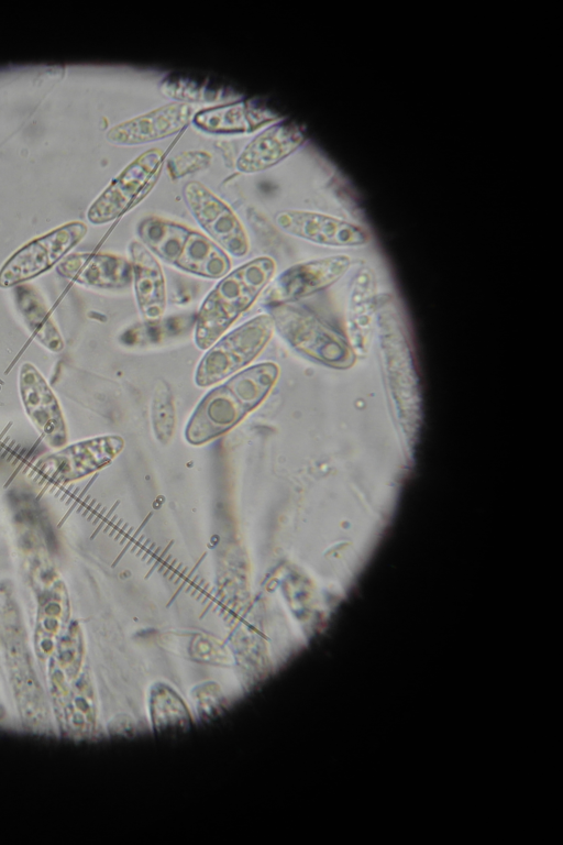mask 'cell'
<instances>
[{"mask_svg":"<svg viewBox=\"0 0 563 845\" xmlns=\"http://www.w3.org/2000/svg\"><path fill=\"white\" fill-rule=\"evenodd\" d=\"M279 365L262 362L239 371L209 391L195 408L185 438L202 445L225 434L257 408L278 381Z\"/></svg>","mask_w":563,"mask_h":845,"instance_id":"cell-1","label":"cell"},{"mask_svg":"<svg viewBox=\"0 0 563 845\" xmlns=\"http://www.w3.org/2000/svg\"><path fill=\"white\" fill-rule=\"evenodd\" d=\"M276 263L258 256L230 271L203 299L195 325L194 341L209 349L247 310L271 283Z\"/></svg>","mask_w":563,"mask_h":845,"instance_id":"cell-2","label":"cell"},{"mask_svg":"<svg viewBox=\"0 0 563 845\" xmlns=\"http://www.w3.org/2000/svg\"><path fill=\"white\" fill-rule=\"evenodd\" d=\"M136 234L156 259L183 272L217 279L231 271L228 254L208 235L186 224L147 216L137 223Z\"/></svg>","mask_w":563,"mask_h":845,"instance_id":"cell-3","label":"cell"},{"mask_svg":"<svg viewBox=\"0 0 563 845\" xmlns=\"http://www.w3.org/2000/svg\"><path fill=\"white\" fill-rule=\"evenodd\" d=\"M377 312L389 404L405 429L418 437L422 406L410 347L397 311L387 299L378 300Z\"/></svg>","mask_w":563,"mask_h":845,"instance_id":"cell-4","label":"cell"},{"mask_svg":"<svg viewBox=\"0 0 563 845\" xmlns=\"http://www.w3.org/2000/svg\"><path fill=\"white\" fill-rule=\"evenodd\" d=\"M267 308L275 330L301 355L338 370L354 364L356 355L349 341L310 310L291 303Z\"/></svg>","mask_w":563,"mask_h":845,"instance_id":"cell-5","label":"cell"},{"mask_svg":"<svg viewBox=\"0 0 563 845\" xmlns=\"http://www.w3.org/2000/svg\"><path fill=\"white\" fill-rule=\"evenodd\" d=\"M274 331L273 318L261 314L220 337L201 356L195 384L209 387L243 370L262 353Z\"/></svg>","mask_w":563,"mask_h":845,"instance_id":"cell-6","label":"cell"},{"mask_svg":"<svg viewBox=\"0 0 563 845\" xmlns=\"http://www.w3.org/2000/svg\"><path fill=\"white\" fill-rule=\"evenodd\" d=\"M165 152L153 147L129 163L97 197L87 211L92 224L111 222L141 202L162 171Z\"/></svg>","mask_w":563,"mask_h":845,"instance_id":"cell-7","label":"cell"},{"mask_svg":"<svg viewBox=\"0 0 563 845\" xmlns=\"http://www.w3.org/2000/svg\"><path fill=\"white\" fill-rule=\"evenodd\" d=\"M87 231L84 222L73 221L22 245L0 267V288H13L47 272L66 257Z\"/></svg>","mask_w":563,"mask_h":845,"instance_id":"cell-8","label":"cell"},{"mask_svg":"<svg viewBox=\"0 0 563 845\" xmlns=\"http://www.w3.org/2000/svg\"><path fill=\"white\" fill-rule=\"evenodd\" d=\"M124 440L118 435H103L66 445L40 458L37 473L54 484H68L110 464L122 451Z\"/></svg>","mask_w":563,"mask_h":845,"instance_id":"cell-9","label":"cell"},{"mask_svg":"<svg viewBox=\"0 0 563 845\" xmlns=\"http://www.w3.org/2000/svg\"><path fill=\"white\" fill-rule=\"evenodd\" d=\"M184 201L207 235L227 254L242 257L250 251L249 235L235 212L198 180L183 186Z\"/></svg>","mask_w":563,"mask_h":845,"instance_id":"cell-10","label":"cell"},{"mask_svg":"<svg viewBox=\"0 0 563 845\" xmlns=\"http://www.w3.org/2000/svg\"><path fill=\"white\" fill-rule=\"evenodd\" d=\"M19 394L30 421L53 450L68 442V428L60 403L38 369L24 362L18 374Z\"/></svg>","mask_w":563,"mask_h":845,"instance_id":"cell-11","label":"cell"},{"mask_svg":"<svg viewBox=\"0 0 563 845\" xmlns=\"http://www.w3.org/2000/svg\"><path fill=\"white\" fill-rule=\"evenodd\" d=\"M346 255L300 262L284 270L268 284L263 303L268 306L292 304L296 300L323 290L339 281L350 268Z\"/></svg>","mask_w":563,"mask_h":845,"instance_id":"cell-12","label":"cell"},{"mask_svg":"<svg viewBox=\"0 0 563 845\" xmlns=\"http://www.w3.org/2000/svg\"><path fill=\"white\" fill-rule=\"evenodd\" d=\"M274 219L287 234L320 245L350 248L369 241L363 227L320 212L287 209L278 211Z\"/></svg>","mask_w":563,"mask_h":845,"instance_id":"cell-13","label":"cell"},{"mask_svg":"<svg viewBox=\"0 0 563 845\" xmlns=\"http://www.w3.org/2000/svg\"><path fill=\"white\" fill-rule=\"evenodd\" d=\"M194 114L190 105L173 101L115 124L107 132V140L121 146L163 140L186 128Z\"/></svg>","mask_w":563,"mask_h":845,"instance_id":"cell-14","label":"cell"},{"mask_svg":"<svg viewBox=\"0 0 563 845\" xmlns=\"http://www.w3.org/2000/svg\"><path fill=\"white\" fill-rule=\"evenodd\" d=\"M56 271L75 284L92 289H124L133 281L131 261L113 253L70 254L57 264Z\"/></svg>","mask_w":563,"mask_h":845,"instance_id":"cell-15","label":"cell"},{"mask_svg":"<svg viewBox=\"0 0 563 845\" xmlns=\"http://www.w3.org/2000/svg\"><path fill=\"white\" fill-rule=\"evenodd\" d=\"M282 119V114L254 99H242L195 112L196 129L210 134H249Z\"/></svg>","mask_w":563,"mask_h":845,"instance_id":"cell-16","label":"cell"},{"mask_svg":"<svg viewBox=\"0 0 563 845\" xmlns=\"http://www.w3.org/2000/svg\"><path fill=\"white\" fill-rule=\"evenodd\" d=\"M306 140L302 128L294 121H277L250 141L235 161L243 174L266 171L297 151Z\"/></svg>","mask_w":563,"mask_h":845,"instance_id":"cell-17","label":"cell"},{"mask_svg":"<svg viewBox=\"0 0 563 845\" xmlns=\"http://www.w3.org/2000/svg\"><path fill=\"white\" fill-rule=\"evenodd\" d=\"M135 301L146 321L159 319L166 309V281L158 260L140 241L129 245Z\"/></svg>","mask_w":563,"mask_h":845,"instance_id":"cell-18","label":"cell"},{"mask_svg":"<svg viewBox=\"0 0 563 845\" xmlns=\"http://www.w3.org/2000/svg\"><path fill=\"white\" fill-rule=\"evenodd\" d=\"M377 306L374 274L368 268L360 270L352 283L346 314L349 343L355 355H365L369 349Z\"/></svg>","mask_w":563,"mask_h":845,"instance_id":"cell-19","label":"cell"},{"mask_svg":"<svg viewBox=\"0 0 563 845\" xmlns=\"http://www.w3.org/2000/svg\"><path fill=\"white\" fill-rule=\"evenodd\" d=\"M12 289L16 310L30 334L49 352L59 353L65 347L64 339L42 293L29 283Z\"/></svg>","mask_w":563,"mask_h":845,"instance_id":"cell-20","label":"cell"},{"mask_svg":"<svg viewBox=\"0 0 563 845\" xmlns=\"http://www.w3.org/2000/svg\"><path fill=\"white\" fill-rule=\"evenodd\" d=\"M161 92L178 102H217L230 98L234 91L212 81L183 75H168L159 83Z\"/></svg>","mask_w":563,"mask_h":845,"instance_id":"cell-21","label":"cell"},{"mask_svg":"<svg viewBox=\"0 0 563 845\" xmlns=\"http://www.w3.org/2000/svg\"><path fill=\"white\" fill-rule=\"evenodd\" d=\"M151 418L156 438L161 442H168L175 430L176 413L173 392L168 383L163 378L157 380L155 383Z\"/></svg>","mask_w":563,"mask_h":845,"instance_id":"cell-22","label":"cell"},{"mask_svg":"<svg viewBox=\"0 0 563 845\" xmlns=\"http://www.w3.org/2000/svg\"><path fill=\"white\" fill-rule=\"evenodd\" d=\"M153 723L159 727L181 724L187 720V712L180 699L168 688H157L152 695Z\"/></svg>","mask_w":563,"mask_h":845,"instance_id":"cell-23","label":"cell"},{"mask_svg":"<svg viewBox=\"0 0 563 845\" xmlns=\"http://www.w3.org/2000/svg\"><path fill=\"white\" fill-rule=\"evenodd\" d=\"M212 163V155L202 150H186L167 161L166 168L172 179H180L207 169Z\"/></svg>","mask_w":563,"mask_h":845,"instance_id":"cell-24","label":"cell"},{"mask_svg":"<svg viewBox=\"0 0 563 845\" xmlns=\"http://www.w3.org/2000/svg\"><path fill=\"white\" fill-rule=\"evenodd\" d=\"M196 698L197 706L200 714H211L214 710L221 705V693L219 688L214 684L210 687L207 684V687H202L198 689L197 694L194 695Z\"/></svg>","mask_w":563,"mask_h":845,"instance_id":"cell-25","label":"cell"}]
</instances>
